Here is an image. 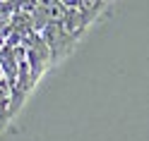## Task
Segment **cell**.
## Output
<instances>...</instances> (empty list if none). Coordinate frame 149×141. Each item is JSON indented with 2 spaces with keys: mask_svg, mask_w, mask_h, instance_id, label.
I'll return each instance as SVG.
<instances>
[{
  "mask_svg": "<svg viewBox=\"0 0 149 141\" xmlns=\"http://www.w3.org/2000/svg\"><path fill=\"white\" fill-rule=\"evenodd\" d=\"M12 117V89L7 84L5 74L0 72V129L5 127V122Z\"/></svg>",
  "mask_w": 149,
  "mask_h": 141,
  "instance_id": "obj_1",
  "label": "cell"
}]
</instances>
